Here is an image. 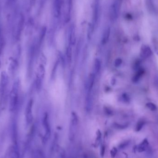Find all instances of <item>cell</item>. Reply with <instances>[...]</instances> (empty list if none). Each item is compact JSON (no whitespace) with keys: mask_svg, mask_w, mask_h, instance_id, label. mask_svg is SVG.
I'll use <instances>...</instances> for the list:
<instances>
[{"mask_svg":"<svg viewBox=\"0 0 158 158\" xmlns=\"http://www.w3.org/2000/svg\"><path fill=\"white\" fill-rule=\"evenodd\" d=\"M6 158H19V153L18 145H13L10 146L6 152Z\"/></svg>","mask_w":158,"mask_h":158,"instance_id":"7","label":"cell"},{"mask_svg":"<svg viewBox=\"0 0 158 158\" xmlns=\"http://www.w3.org/2000/svg\"><path fill=\"white\" fill-rule=\"evenodd\" d=\"M105 151H106V147L105 146L102 145L100 149V155L101 157H103L105 155Z\"/></svg>","mask_w":158,"mask_h":158,"instance_id":"21","label":"cell"},{"mask_svg":"<svg viewBox=\"0 0 158 158\" xmlns=\"http://www.w3.org/2000/svg\"><path fill=\"white\" fill-rule=\"evenodd\" d=\"M117 149H116V147H113V149L111 150V152H110V153H111V155L112 158H114L115 157L116 153H117Z\"/></svg>","mask_w":158,"mask_h":158,"instance_id":"19","label":"cell"},{"mask_svg":"<svg viewBox=\"0 0 158 158\" xmlns=\"http://www.w3.org/2000/svg\"><path fill=\"white\" fill-rule=\"evenodd\" d=\"M101 139V134L99 130H98L97 133V137L95 140V144L99 145L100 143Z\"/></svg>","mask_w":158,"mask_h":158,"instance_id":"17","label":"cell"},{"mask_svg":"<svg viewBox=\"0 0 158 158\" xmlns=\"http://www.w3.org/2000/svg\"><path fill=\"white\" fill-rule=\"evenodd\" d=\"M2 158H6V157H5V156H4V157H3Z\"/></svg>","mask_w":158,"mask_h":158,"instance_id":"23","label":"cell"},{"mask_svg":"<svg viewBox=\"0 0 158 158\" xmlns=\"http://www.w3.org/2000/svg\"><path fill=\"white\" fill-rule=\"evenodd\" d=\"M149 143L147 139H145L137 147L138 152L142 153L146 150L149 146Z\"/></svg>","mask_w":158,"mask_h":158,"instance_id":"12","label":"cell"},{"mask_svg":"<svg viewBox=\"0 0 158 158\" xmlns=\"http://www.w3.org/2000/svg\"><path fill=\"white\" fill-rule=\"evenodd\" d=\"M61 7V0H55L54 2V9L57 16H59L60 15Z\"/></svg>","mask_w":158,"mask_h":158,"instance_id":"13","label":"cell"},{"mask_svg":"<svg viewBox=\"0 0 158 158\" xmlns=\"http://www.w3.org/2000/svg\"><path fill=\"white\" fill-rule=\"evenodd\" d=\"M145 124V122L143 120H139V121L138 122L136 125V129H135L136 131L137 132L140 131L143 129Z\"/></svg>","mask_w":158,"mask_h":158,"instance_id":"16","label":"cell"},{"mask_svg":"<svg viewBox=\"0 0 158 158\" xmlns=\"http://www.w3.org/2000/svg\"><path fill=\"white\" fill-rule=\"evenodd\" d=\"M152 54V51L150 47L147 45H143L141 51V56L143 58L150 57Z\"/></svg>","mask_w":158,"mask_h":158,"instance_id":"10","label":"cell"},{"mask_svg":"<svg viewBox=\"0 0 158 158\" xmlns=\"http://www.w3.org/2000/svg\"><path fill=\"white\" fill-rule=\"evenodd\" d=\"M0 45H4V41L2 38V34L1 25V22H0Z\"/></svg>","mask_w":158,"mask_h":158,"instance_id":"20","label":"cell"},{"mask_svg":"<svg viewBox=\"0 0 158 158\" xmlns=\"http://www.w3.org/2000/svg\"><path fill=\"white\" fill-rule=\"evenodd\" d=\"M145 4L146 8L151 14H155L156 8L154 6L153 0H145Z\"/></svg>","mask_w":158,"mask_h":158,"instance_id":"11","label":"cell"},{"mask_svg":"<svg viewBox=\"0 0 158 158\" xmlns=\"http://www.w3.org/2000/svg\"><path fill=\"white\" fill-rule=\"evenodd\" d=\"M119 8V3L117 1H115L111 5L110 8V17L112 20H116L118 18Z\"/></svg>","mask_w":158,"mask_h":158,"instance_id":"6","label":"cell"},{"mask_svg":"<svg viewBox=\"0 0 158 158\" xmlns=\"http://www.w3.org/2000/svg\"><path fill=\"white\" fill-rule=\"evenodd\" d=\"M99 0H95V5H94V17L93 19L96 22L98 19V15L99 14Z\"/></svg>","mask_w":158,"mask_h":158,"instance_id":"14","label":"cell"},{"mask_svg":"<svg viewBox=\"0 0 158 158\" xmlns=\"http://www.w3.org/2000/svg\"><path fill=\"white\" fill-rule=\"evenodd\" d=\"M129 141H126V142H124V143H122L121 144L120 146L121 149H123L124 147H126L129 144Z\"/></svg>","mask_w":158,"mask_h":158,"instance_id":"22","label":"cell"},{"mask_svg":"<svg viewBox=\"0 0 158 158\" xmlns=\"http://www.w3.org/2000/svg\"><path fill=\"white\" fill-rule=\"evenodd\" d=\"M146 106L147 107V108H149L150 110H151V111H155V110L157 109L156 106H155L154 104H153V103H151V102L147 103V104H146Z\"/></svg>","mask_w":158,"mask_h":158,"instance_id":"18","label":"cell"},{"mask_svg":"<svg viewBox=\"0 0 158 158\" xmlns=\"http://www.w3.org/2000/svg\"><path fill=\"white\" fill-rule=\"evenodd\" d=\"M144 73V70L142 69H140L138 71L137 73L135 75L133 78V81L134 82H137L138 81H139L140 78L142 76V75Z\"/></svg>","mask_w":158,"mask_h":158,"instance_id":"15","label":"cell"},{"mask_svg":"<svg viewBox=\"0 0 158 158\" xmlns=\"http://www.w3.org/2000/svg\"><path fill=\"white\" fill-rule=\"evenodd\" d=\"M11 136H12V141L14 143V144L18 145L17 126L15 121H14L12 123V127H11Z\"/></svg>","mask_w":158,"mask_h":158,"instance_id":"9","label":"cell"},{"mask_svg":"<svg viewBox=\"0 0 158 158\" xmlns=\"http://www.w3.org/2000/svg\"><path fill=\"white\" fill-rule=\"evenodd\" d=\"M24 21V17L23 15H19L18 21L16 24V25H15L14 29V32L15 33V37L17 40H18L21 37L22 31L23 29Z\"/></svg>","mask_w":158,"mask_h":158,"instance_id":"3","label":"cell"},{"mask_svg":"<svg viewBox=\"0 0 158 158\" xmlns=\"http://www.w3.org/2000/svg\"><path fill=\"white\" fill-rule=\"evenodd\" d=\"M18 63L17 59L12 58L8 66V72L10 75L14 76L18 68Z\"/></svg>","mask_w":158,"mask_h":158,"instance_id":"8","label":"cell"},{"mask_svg":"<svg viewBox=\"0 0 158 158\" xmlns=\"http://www.w3.org/2000/svg\"><path fill=\"white\" fill-rule=\"evenodd\" d=\"M77 124L78 122L76 118H73L70 123L69 132V140L71 142L74 141L76 138L77 130Z\"/></svg>","mask_w":158,"mask_h":158,"instance_id":"5","label":"cell"},{"mask_svg":"<svg viewBox=\"0 0 158 158\" xmlns=\"http://www.w3.org/2000/svg\"><path fill=\"white\" fill-rule=\"evenodd\" d=\"M32 106H33V100L31 99L28 101L25 110V120L27 124H31L33 120Z\"/></svg>","mask_w":158,"mask_h":158,"instance_id":"4","label":"cell"},{"mask_svg":"<svg viewBox=\"0 0 158 158\" xmlns=\"http://www.w3.org/2000/svg\"><path fill=\"white\" fill-rule=\"evenodd\" d=\"M20 88L21 82L19 79L16 80L12 86L9 98V110L10 112H14L16 111L18 107L20 102Z\"/></svg>","mask_w":158,"mask_h":158,"instance_id":"1","label":"cell"},{"mask_svg":"<svg viewBox=\"0 0 158 158\" xmlns=\"http://www.w3.org/2000/svg\"><path fill=\"white\" fill-rule=\"evenodd\" d=\"M9 77L5 71H2L0 76V104L4 105L7 99Z\"/></svg>","mask_w":158,"mask_h":158,"instance_id":"2","label":"cell"}]
</instances>
